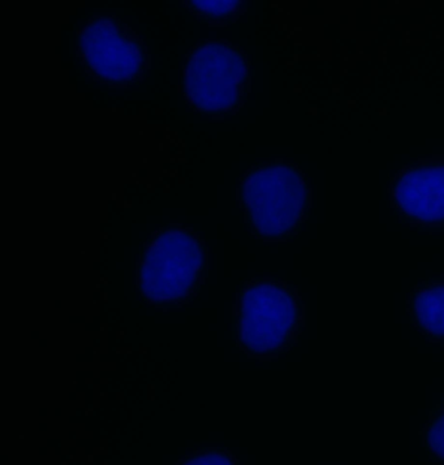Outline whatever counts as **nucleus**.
Here are the masks:
<instances>
[{
	"mask_svg": "<svg viewBox=\"0 0 444 465\" xmlns=\"http://www.w3.org/2000/svg\"><path fill=\"white\" fill-rule=\"evenodd\" d=\"M305 303L295 283L277 276L244 281L234 299V340L256 361L271 363L298 346Z\"/></svg>",
	"mask_w": 444,
	"mask_h": 465,
	"instance_id": "obj_1",
	"label": "nucleus"
},
{
	"mask_svg": "<svg viewBox=\"0 0 444 465\" xmlns=\"http://www.w3.org/2000/svg\"><path fill=\"white\" fill-rule=\"evenodd\" d=\"M237 199L247 231L266 243L291 242L312 211L309 178L284 159L255 163L240 178Z\"/></svg>",
	"mask_w": 444,
	"mask_h": 465,
	"instance_id": "obj_2",
	"label": "nucleus"
},
{
	"mask_svg": "<svg viewBox=\"0 0 444 465\" xmlns=\"http://www.w3.org/2000/svg\"><path fill=\"white\" fill-rule=\"evenodd\" d=\"M207 276V244L198 232L181 223L159 226L142 244L136 262V286L150 307L192 303Z\"/></svg>",
	"mask_w": 444,
	"mask_h": 465,
	"instance_id": "obj_3",
	"label": "nucleus"
},
{
	"mask_svg": "<svg viewBox=\"0 0 444 465\" xmlns=\"http://www.w3.org/2000/svg\"><path fill=\"white\" fill-rule=\"evenodd\" d=\"M250 64L246 51L227 42H204L189 51L183 68L187 101L204 114L237 110L246 101Z\"/></svg>",
	"mask_w": 444,
	"mask_h": 465,
	"instance_id": "obj_4",
	"label": "nucleus"
},
{
	"mask_svg": "<svg viewBox=\"0 0 444 465\" xmlns=\"http://www.w3.org/2000/svg\"><path fill=\"white\" fill-rule=\"evenodd\" d=\"M389 207L398 222L422 234L444 232V156L412 160L389 177Z\"/></svg>",
	"mask_w": 444,
	"mask_h": 465,
	"instance_id": "obj_5",
	"label": "nucleus"
},
{
	"mask_svg": "<svg viewBox=\"0 0 444 465\" xmlns=\"http://www.w3.org/2000/svg\"><path fill=\"white\" fill-rule=\"evenodd\" d=\"M78 54L93 77L111 86L140 80L146 64L144 46L117 17H95L78 35Z\"/></svg>",
	"mask_w": 444,
	"mask_h": 465,
	"instance_id": "obj_6",
	"label": "nucleus"
},
{
	"mask_svg": "<svg viewBox=\"0 0 444 465\" xmlns=\"http://www.w3.org/2000/svg\"><path fill=\"white\" fill-rule=\"evenodd\" d=\"M407 313L426 343L444 349V273L413 286L408 292Z\"/></svg>",
	"mask_w": 444,
	"mask_h": 465,
	"instance_id": "obj_7",
	"label": "nucleus"
},
{
	"mask_svg": "<svg viewBox=\"0 0 444 465\" xmlns=\"http://www.w3.org/2000/svg\"><path fill=\"white\" fill-rule=\"evenodd\" d=\"M419 437L429 459L435 464L444 465V391L439 403L429 413Z\"/></svg>",
	"mask_w": 444,
	"mask_h": 465,
	"instance_id": "obj_8",
	"label": "nucleus"
},
{
	"mask_svg": "<svg viewBox=\"0 0 444 465\" xmlns=\"http://www.w3.org/2000/svg\"><path fill=\"white\" fill-rule=\"evenodd\" d=\"M187 5L198 20L207 23L235 20L244 10L241 2H189Z\"/></svg>",
	"mask_w": 444,
	"mask_h": 465,
	"instance_id": "obj_9",
	"label": "nucleus"
},
{
	"mask_svg": "<svg viewBox=\"0 0 444 465\" xmlns=\"http://www.w3.org/2000/svg\"><path fill=\"white\" fill-rule=\"evenodd\" d=\"M177 465H240L227 447H210L190 452Z\"/></svg>",
	"mask_w": 444,
	"mask_h": 465,
	"instance_id": "obj_10",
	"label": "nucleus"
}]
</instances>
